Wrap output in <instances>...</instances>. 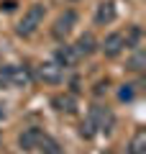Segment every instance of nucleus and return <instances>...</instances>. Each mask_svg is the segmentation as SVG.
Wrapping results in <instances>:
<instances>
[{
  "label": "nucleus",
  "instance_id": "nucleus-1",
  "mask_svg": "<svg viewBox=\"0 0 146 154\" xmlns=\"http://www.w3.org/2000/svg\"><path fill=\"white\" fill-rule=\"evenodd\" d=\"M41 21H44V5H41V3H33V5L26 11L23 21L18 23V33H21V36H31V33L38 28Z\"/></svg>",
  "mask_w": 146,
  "mask_h": 154
},
{
  "label": "nucleus",
  "instance_id": "nucleus-2",
  "mask_svg": "<svg viewBox=\"0 0 146 154\" xmlns=\"http://www.w3.org/2000/svg\"><path fill=\"white\" fill-rule=\"evenodd\" d=\"M75 23H77V13L75 11H64L59 18H56V23H54V28H51V33H54V38H67L69 36V31L75 28Z\"/></svg>",
  "mask_w": 146,
  "mask_h": 154
},
{
  "label": "nucleus",
  "instance_id": "nucleus-3",
  "mask_svg": "<svg viewBox=\"0 0 146 154\" xmlns=\"http://www.w3.org/2000/svg\"><path fill=\"white\" fill-rule=\"evenodd\" d=\"M92 123H95L97 131H110L113 128V113H110L105 105H95V108L90 110V116H87Z\"/></svg>",
  "mask_w": 146,
  "mask_h": 154
},
{
  "label": "nucleus",
  "instance_id": "nucleus-4",
  "mask_svg": "<svg viewBox=\"0 0 146 154\" xmlns=\"http://www.w3.org/2000/svg\"><path fill=\"white\" fill-rule=\"evenodd\" d=\"M38 77H41L46 85H59L62 80H64V72H62V67L56 64V62H46V64L38 67Z\"/></svg>",
  "mask_w": 146,
  "mask_h": 154
},
{
  "label": "nucleus",
  "instance_id": "nucleus-5",
  "mask_svg": "<svg viewBox=\"0 0 146 154\" xmlns=\"http://www.w3.org/2000/svg\"><path fill=\"white\" fill-rule=\"evenodd\" d=\"M100 49H103V54L105 57H110V59H113V57H118L120 51L126 49L123 46V33H108V36H105V41L103 44H100Z\"/></svg>",
  "mask_w": 146,
  "mask_h": 154
},
{
  "label": "nucleus",
  "instance_id": "nucleus-6",
  "mask_svg": "<svg viewBox=\"0 0 146 154\" xmlns=\"http://www.w3.org/2000/svg\"><path fill=\"white\" fill-rule=\"evenodd\" d=\"M44 131L41 128H26V131L21 134V139H18V144H21L23 152H33V149H38V141H41Z\"/></svg>",
  "mask_w": 146,
  "mask_h": 154
},
{
  "label": "nucleus",
  "instance_id": "nucleus-7",
  "mask_svg": "<svg viewBox=\"0 0 146 154\" xmlns=\"http://www.w3.org/2000/svg\"><path fill=\"white\" fill-rule=\"evenodd\" d=\"M51 105H54L56 110H62V113H75L77 110V100L72 93H59L51 98Z\"/></svg>",
  "mask_w": 146,
  "mask_h": 154
},
{
  "label": "nucleus",
  "instance_id": "nucleus-8",
  "mask_svg": "<svg viewBox=\"0 0 146 154\" xmlns=\"http://www.w3.org/2000/svg\"><path fill=\"white\" fill-rule=\"evenodd\" d=\"M77 51H75V46H59L56 49V54H54V62L59 67H75L77 64Z\"/></svg>",
  "mask_w": 146,
  "mask_h": 154
},
{
  "label": "nucleus",
  "instance_id": "nucleus-9",
  "mask_svg": "<svg viewBox=\"0 0 146 154\" xmlns=\"http://www.w3.org/2000/svg\"><path fill=\"white\" fill-rule=\"evenodd\" d=\"M113 21H115V5L113 3H100L95 11V23L97 26H108Z\"/></svg>",
  "mask_w": 146,
  "mask_h": 154
},
{
  "label": "nucleus",
  "instance_id": "nucleus-10",
  "mask_svg": "<svg viewBox=\"0 0 146 154\" xmlns=\"http://www.w3.org/2000/svg\"><path fill=\"white\" fill-rule=\"evenodd\" d=\"M95 49H97V41H95V36H92V33H82V36L77 38V44H75L77 57H90Z\"/></svg>",
  "mask_w": 146,
  "mask_h": 154
},
{
  "label": "nucleus",
  "instance_id": "nucleus-11",
  "mask_svg": "<svg viewBox=\"0 0 146 154\" xmlns=\"http://www.w3.org/2000/svg\"><path fill=\"white\" fill-rule=\"evenodd\" d=\"M144 152H146V131L138 128L133 134V139H131V144H128V154H144Z\"/></svg>",
  "mask_w": 146,
  "mask_h": 154
},
{
  "label": "nucleus",
  "instance_id": "nucleus-12",
  "mask_svg": "<svg viewBox=\"0 0 146 154\" xmlns=\"http://www.w3.org/2000/svg\"><path fill=\"white\" fill-rule=\"evenodd\" d=\"M141 44V28L138 26H131V31L123 36V46H128V49H138Z\"/></svg>",
  "mask_w": 146,
  "mask_h": 154
},
{
  "label": "nucleus",
  "instance_id": "nucleus-13",
  "mask_svg": "<svg viewBox=\"0 0 146 154\" xmlns=\"http://www.w3.org/2000/svg\"><path fill=\"white\" fill-rule=\"evenodd\" d=\"M144 64H146V54L141 49H136V54L131 57V62H128V69L131 72H141V69H144Z\"/></svg>",
  "mask_w": 146,
  "mask_h": 154
},
{
  "label": "nucleus",
  "instance_id": "nucleus-14",
  "mask_svg": "<svg viewBox=\"0 0 146 154\" xmlns=\"http://www.w3.org/2000/svg\"><path fill=\"white\" fill-rule=\"evenodd\" d=\"M38 146L44 149V154H59V144H56L54 139H49L46 134L41 136V141H38Z\"/></svg>",
  "mask_w": 146,
  "mask_h": 154
},
{
  "label": "nucleus",
  "instance_id": "nucleus-15",
  "mask_svg": "<svg viewBox=\"0 0 146 154\" xmlns=\"http://www.w3.org/2000/svg\"><path fill=\"white\" fill-rule=\"evenodd\" d=\"M80 134H82L85 139H92V136L97 134V128H95V123H92L90 118H87V121H82V126H80Z\"/></svg>",
  "mask_w": 146,
  "mask_h": 154
},
{
  "label": "nucleus",
  "instance_id": "nucleus-16",
  "mask_svg": "<svg viewBox=\"0 0 146 154\" xmlns=\"http://www.w3.org/2000/svg\"><path fill=\"white\" fill-rule=\"evenodd\" d=\"M133 88H136V85H123V88H120V93H118V98L123 100V103L133 100Z\"/></svg>",
  "mask_w": 146,
  "mask_h": 154
},
{
  "label": "nucleus",
  "instance_id": "nucleus-17",
  "mask_svg": "<svg viewBox=\"0 0 146 154\" xmlns=\"http://www.w3.org/2000/svg\"><path fill=\"white\" fill-rule=\"evenodd\" d=\"M11 72H13V67H3L0 69V88H11Z\"/></svg>",
  "mask_w": 146,
  "mask_h": 154
},
{
  "label": "nucleus",
  "instance_id": "nucleus-18",
  "mask_svg": "<svg viewBox=\"0 0 146 154\" xmlns=\"http://www.w3.org/2000/svg\"><path fill=\"white\" fill-rule=\"evenodd\" d=\"M92 93H95V95H103V93H108V80H105V82L100 80V82L95 85V90H92Z\"/></svg>",
  "mask_w": 146,
  "mask_h": 154
},
{
  "label": "nucleus",
  "instance_id": "nucleus-19",
  "mask_svg": "<svg viewBox=\"0 0 146 154\" xmlns=\"http://www.w3.org/2000/svg\"><path fill=\"white\" fill-rule=\"evenodd\" d=\"M0 8H5V11H13V8H16V0H5V3H3Z\"/></svg>",
  "mask_w": 146,
  "mask_h": 154
},
{
  "label": "nucleus",
  "instance_id": "nucleus-20",
  "mask_svg": "<svg viewBox=\"0 0 146 154\" xmlns=\"http://www.w3.org/2000/svg\"><path fill=\"white\" fill-rule=\"evenodd\" d=\"M72 3H77V0H72Z\"/></svg>",
  "mask_w": 146,
  "mask_h": 154
}]
</instances>
